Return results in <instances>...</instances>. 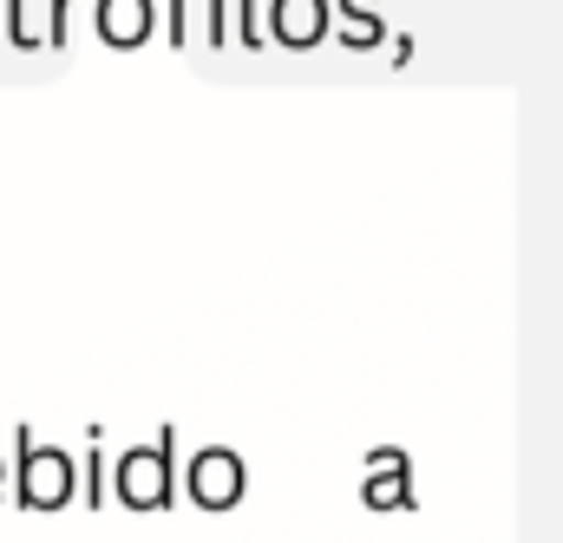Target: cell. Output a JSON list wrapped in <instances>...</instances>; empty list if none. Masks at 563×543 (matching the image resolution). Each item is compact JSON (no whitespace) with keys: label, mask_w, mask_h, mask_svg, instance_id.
Instances as JSON below:
<instances>
[{"label":"cell","mask_w":563,"mask_h":543,"mask_svg":"<svg viewBox=\"0 0 563 543\" xmlns=\"http://www.w3.org/2000/svg\"><path fill=\"white\" fill-rule=\"evenodd\" d=\"M26 498H40V505H53L59 498V485H66V465H59V452H33L26 458Z\"/></svg>","instance_id":"cell-1"}]
</instances>
